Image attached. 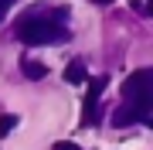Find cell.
Returning <instances> with one entry per match:
<instances>
[{"mask_svg": "<svg viewBox=\"0 0 153 150\" xmlns=\"http://www.w3.org/2000/svg\"><path fill=\"white\" fill-rule=\"evenodd\" d=\"M65 17H68L65 7H55V10H44V14L31 10L17 21L14 38L24 41V45H61V41H68Z\"/></svg>", "mask_w": 153, "mask_h": 150, "instance_id": "1", "label": "cell"}, {"mask_svg": "<svg viewBox=\"0 0 153 150\" xmlns=\"http://www.w3.org/2000/svg\"><path fill=\"white\" fill-rule=\"evenodd\" d=\"M123 99L140 116V123H153L150 119V109H153V68L129 72V78L123 82Z\"/></svg>", "mask_w": 153, "mask_h": 150, "instance_id": "2", "label": "cell"}, {"mask_svg": "<svg viewBox=\"0 0 153 150\" xmlns=\"http://www.w3.org/2000/svg\"><path fill=\"white\" fill-rule=\"evenodd\" d=\"M109 85V78L105 75H95V78H88V92H85V109H82V123L85 126H92L95 123V109H99V99H102V89Z\"/></svg>", "mask_w": 153, "mask_h": 150, "instance_id": "3", "label": "cell"}, {"mask_svg": "<svg viewBox=\"0 0 153 150\" xmlns=\"http://www.w3.org/2000/svg\"><path fill=\"white\" fill-rule=\"evenodd\" d=\"M21 68H24V75H27V78H44V75H48V65H41L38 58H24Z\"/></svg>", "mask_w": 153, "mask_h": 150, "instance_id": "4", "label": "cell"}, {"mask_svg": "<svg viewBox=\"0 0 153 150\" xmlns=\"http://www.w3.org/2000/svg\"><path fill=\"white\" fill-rule=\"evenodd\" d=\"M112 123L116 126H133V123H140V116L129 109V106H119V109L112 113Z\"/></svg>", "mask_w": 153, "mask_h": 150, "instance_id": "5", "label": "cell"}, {"mask_svg": "<svg viewBox=\"0 0 153 150\" xmlns=\"http://www.w3.org/2000/svg\"><path fill=\"white\" fill-rule=\"evenodd\" d=\"M65 82H71V85L85 82V65H82V61H71V65L65 68Z\"/></svg>", "mask_w": 153, "mask_h": 150, "instance_id": "6", "label": "cell"}, {"mask_svg": "<svg viewBox=\"0 0 153 150\" xmlns=\"http://www.w3.org/2000/svg\"><path fill=\"white\" fill-rule=\"evenodd\" d=\"M14 126H17V116H14V113H4V116H0V140L10 137V133H14Z\"/></svg>", "mask_w": 153, "mask_h": 150, "instance_id": "7", "label": "cell"}, {"mask_svg": "<svg viewBox=\"0 0 153 150\" xmlns=\"http://www.w3.org/2000/svg\"><path fill=\"white\" fill-rule=\"evenodd\" d=\"M10 7H14V0H0V21L7 17V10H10Z\"/></svg>", "mask_w": 153, "mask_h": 150, "instance_id": "8", "label": "cell"}, {"mask_svg": "<svg viewBox=\"0 0 153 150\" xmlns=\"http://www.w3.org/2000/svg\"><path fill=\"white\" fill-rule=\"evenodd\" d=\"M55 150H78L75 143H68V140H61V143H55Z\"/></svg>", "mask_w": 153, "mask_h": 150, "instance_id": "9", "label": "cell"}, {"mask_svg": "<svg viewBox=\"0 0 153 150\" xmlns=\"http://www.w3.org/2000/svg\"><path fill=\"white\" fill-rule=\"evenodd\" d=\"M95 4H102V7H109V4H112V0H95Z\"/></svg>", "mask_w": 153, "mask_h": 150, "instance_id": "10", "label": "cell"}]
</instances>
